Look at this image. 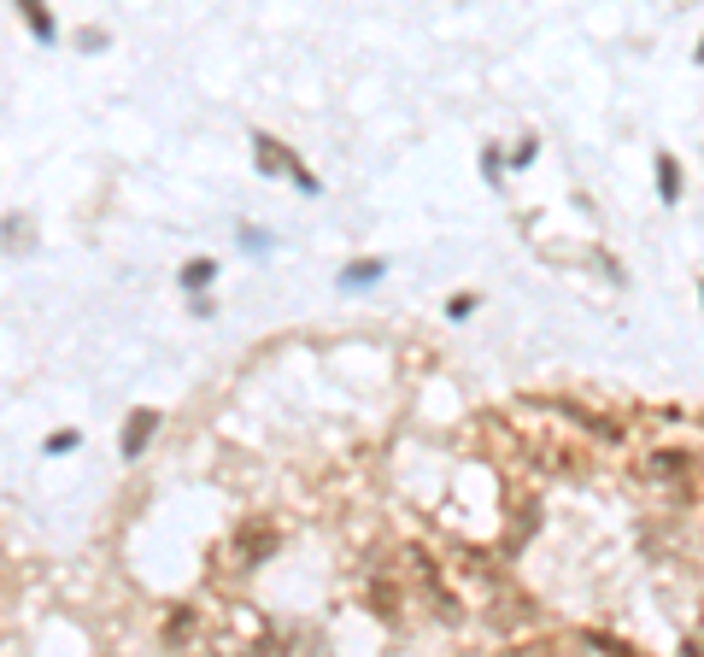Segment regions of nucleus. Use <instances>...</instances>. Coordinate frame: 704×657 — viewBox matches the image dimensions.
<instances>
[{
  "instance_id": "obj_1",
  "label": "nucleus",
  "mask_w": 704,
  "mask_h": 657,
  "mask_svg": "<svg viewBox=\"0 0 704 657\" xmlns=\"http://www.w3.org/2000/svg\"><path fill=\"white\" fill-rule=\"evenodd\" d=\"M253 159H258V171H270V177H294V188H306V194H318V188H323L276 136H253Z\"/></svg>"
},
{
  "instance_id": "obj_2",
  "label": "nucleus",
  "mask_w": 704,
  "mask_h": 657,
  "mask_svg": "<svg viewBox=\"0 0 704 657\" xmlns=\"http://www.w3.org/2000/svg\"><path fill=\"white\" fill-rule=\"evenodd\" d=\"M159 411L153 405H141V411H129V428H124V458H141L147 453V441H153L159 435Z\"/></svg>"
},
{
  "instance_id": "obj_3",
  "label": "nucleus",
  "mask_w": 704,
  "mask_h": 657,
  "mask_svg": "<svg viewBox=\"0 0 704 657\" xmlns=\"http://www.w3.org/2000/svg\"><path fill=\"white\" fill-rule=\"evenodd\" d=\"M235 552H241V563L270 558V552H276V529H258V522H247V529L235 534Z\"/></svg>"
},
{
  "instance_id": "obj_4",
  "label": "nucleus",
  "mask_w": 704,
  "mask_h": 657,
  "mask_svg": "<svg viewBox=\"0 0 704 657\" xmlns=\"http://www.w3.org/2000/svg\"><path fill=\"white\" fill-rule=\"evenodd\" d=\"M18 18L30 24V35H35V42H53V35H60V30H53V12L42 7V0H18Z\"/></svg>"
},
{
  "instance_id": "obj_5",
  "label": "nucleus",
  "mask_w": 704,
  "mask_h": 657,
  "mask_svg": "<svg viewBox=\"0 0 704 657\" xmlns=\"http://www.w3.org/2000/svg\"><path fill=\"white\" fill-rule=\"evenodd\" d=\"M652 476L687 487V481H693V458H687V453H658V458H652Z\"/></svg>"
},
{
  "instance_id": "obj_6",
  "label": "nucleus",
  "mask_w": 704,
  "mask_h": 657,
  "mask_svg": "<svg viewBox=\"0 0 704 657\" xmlns=\"http://www.w3.org/2000/svg\"><path fill=\"white\" fill-rule=\"evenodd\" d=\"M212 276H217V265H212V258H189V265H182V288H189V294H206L212 288Z\"/></svg>"
},
{
  "instance_id": "obj_7",
  "label": "nucleus",
  "mask_w": 704,
  "mask_h": 657,
  "mask_svg": "<svg viewBox=\"0 0 704 657\" xmlns=\"http://www.w3.org/2000/svg\"><path fill=\"white\" fill-rule=\"evenodd\" d=\"M658 200H663V205H675V200H681V171H675V159H670V153H658Z\"/></svg>"
},
{
  "instance_id": "obj_8",
  "label": "nucleus",
  "mask_w": 704,
  "mask_h": 657,
  "mask_svg": "<svg viewBox=\"0 0 704 657\" xmlns=\"http://www.w3.org/2000/svg\"><path fill=\"white\" fill-rule=\"evenodd\" d=\"M382 271H387L382 258H359V265H346L341 282H346V288H370V282H382Z\"/></svg>"
},
{
  "instance_id": "obj_9",
  "label": "nucleus",
  "mask_w": 704,
  "mask_h": 657,
  "mask_svg": "<svg viewBox=\"0 0 704 657\" xmlns=\"http://www.w3.org/2000/svg\"><path fill=\"white\" fill-rule=\"evenodd\" d=\"M77 441H83L77 428H53V435L42 441V453H47V458H60V453H77Z\"/></svg>"
},
{
  "instance_id": "obj_10",
  "label": "nucleus",
  "mask_w": 704,
  "mask_h": 657,
  "mask_svg": "<svg viewBox=\"0 0 704 657\" xmlns=\"http://www.w3.org/2000/svg\"><path fill=\"white\" fill-rule=\"evenodd\" d=\"M447 311H452V317H470V311H476V294H458V299H452Z\"/></svg>"
},
{
  "instance_id": "obj_11",
  "label": "nucleus",
  "mask_w": 704,
  "mask_h": 657,
  "mask_svg": "<svg viewBox=\"0 0 704 657\" xmlns=\"http://www.w3.org/2000/svg\"><path fill=\"white\" fill-rule=\"evenodd\" d=\"M698 65H704V47H698Z\"/></svg>"
}]
</instances>
